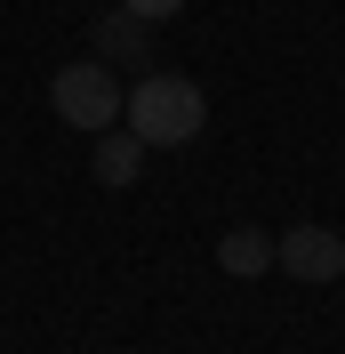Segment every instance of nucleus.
<instances>
[{
    "label": "nucleus",
    "instance_id": "7",
    "mask_svg": "<svg viewBox=\"0 0 345 354\" xmlns=\"http://www.w3.org/2000/svg\"><path fill=\"white\" fill-rule=\"evenodd\" d=\"M121 8H129V17H145V24H161V17H177V8H185V0H121Z\"/></svg>",
    "mask_w": 345,
    "mask_h": 354
},
{
    "label": "nucleus",
    "instance_id": "2",
    "mask_svg": "<svg viewBox=\"0 0 345 354\" xmlns=\"http://www.w3.org/2000/svg\"><path fill=\"white\" fill-rule=\"evenodd\" d=\"M121 73L105 65V57H72V65H57V81H48V105H57V121L65 129H81V137H97V129H112L121 121Z\"/></svg>",
    "mask_w": 345,
    "mask_h": 354
},
{
    "label": "nucleus",
    "instance_id": "4",
    "mask_svg": "<svg viewBox=\"0 0 345 354\" xmlns=\"http://www.w3.org/2000/svg\"><path fill=\"white\" fill-rule=\"evenodd\" d=\"M137 169H145V137H137V129H121V121H112V129L88 137V177H97L105 194L137 185Z\"/></svg>",
    "mask_w": 345,
    "mask_h": 354
},
{
    "label": "nucleus",
    "instance_id": "1",
    "mask_svg": "<svg viewBox=\"0 0 345 354\" xmlns=\"http://www.w3.org/2000/svg\"><path fill=\"white\" fill-rule=\"evenodd\" d=\"M121 129L145 137V153L193 145V137L209 129V97H201V81H185V73H137L129 97H121Z\"/></svg>",
    "mask_w": 345,
    "mask_h": 354
},
{
    "label": "nucleus",
    "instance_id": "5",
    "mask_svg": "<svg viewBox=\"0 0 345 354\" xmlns=\"http://www.w3.org/2000/svg\"><path fill=\"white\" fill-rule=\"evenodd\" d=\"M217 274H233V282L273 274V234H265V225H225V234H217Z\"/></svg>",
    "mask_w": 345,
    "mask_h": 354
},
{
    "label": "nucleus",
    "instance_id": "6",
    "mask_svg": "<svg viewBox=\"0 0 345 354\" xmlns=\"http://www.w3.org/2000/svg\"><path fill=\"white\" fill-rule=\"evenodd\" d=\"M145 32H152V24L121 8V17H105V32H97V48H88V57H105L112 73H121V65H129V73H152V41H145Z\"/></svg>",
    "mask_w": 345,
    "mask_h": 354
},
{
    "label": "nucleus",
    "instance_id": "3",
    "mask_svg": "<svg viewBox=\"0 0 345 354\" xmlns=\"http://www.w3.org/2000/svg\"><path fill=\"white\" fill-rule=\"evenodd\" d=\"M273 266L289 274V282H313V290H322V282L345 274V234H337V225H313V218H305V225H281V234H273Z\"/></svg>",
    "mask_w": 345,
    "mask_h": 354
}]
</instances>
